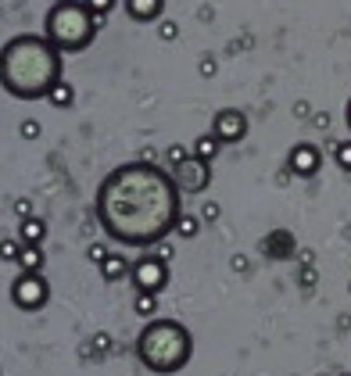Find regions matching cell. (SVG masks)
Wrapping results in <instances>:
<instances>
[{
    "label": "cell",
    "instance_id": "6da1fadb",
    "mask_svg": "<svg viewBox=\"0 0 351 376\" xmlns=\"http://www.w3.org/2000/svg\"><path fill=\"white\" fill-rule=\"evenodd\" d=\"M93 212H97L101 229L115 244L154 247L169 233H176V223L183 215V194L169 168L125 162L101 179Z\"/></svg>",
    "mask_w": 351,
    "mask_h": 376
},
{
    "label": "cell",
    "instance_id": "7a4b0ae2",
    "mask_svg": "<svg viewBox=\"0 0 351 376\" xmlns=\"http://www.w3.org/2000/svg\"><path fill=\"white\" fill-rule=\"evenodd\" d=\"M61 54L40 33H19L0 47V86L14 101H40L61 83Z\"/></svg>",
    "mask_w": 351,
    "mask_h": 376
},
{
    "label": "cell",
    "instance_id": "3957f363",
    "mask_svg": "<svg viewBox=\"0 0 351 376\" xmlns=\"http://www.w3.org/2000/svg\"><path fill=\"white\" fill-rule=\"evenodd\" d=\"M136 358L143 369H151L158 376H172L190 366L194 358V337L180 319L154 316L143 323V330L136 334Z\"/></svg>",
    "mask_w": 351,
    "mask_h": 376
},
{
    "label": "cell",
    "instance_id": "277c9868",
    "mask_svg": "<svg viewBox=\"0 0 351 376\" xmlns=\"http://www.w3.org/2000/svg\"><path fill=\"white\" fill-rule=\"evenodd\" d=\"M43 36L61 54H79L97 36V18L83 0H54L51 11L43 14Z\"/></svg>",
    "mask_w": 351,
    "mask_h": 376
},
{
    "label": "cell",
    "instance_id": "5b68a950",
    "mask_svg": "<svg viewBox=\"0 0 351 376\" xmlns=\"http://www.w3.org/2000/svg\"><path fill=\"white\" fill-rule=\"evenodd\" d=\"M51 301V284L43 273H19L11 279V305L19 312H40Z\"/></svg>",
    "mask_w": 351,
    "mask_h": 376
},
{
    "label": "cell",
    "instance_id": "8992f818",
    "mask_svg": "<svg viewBox=\"0 0 351 376\" xmlns=\"http://www.w3.org/2000/svg\"><path fill=\"white\" fill-rule=\"evenodd\" d=\"M169 176L176 179L180 194H204L212 186V162H204V158H197V154L190 151L183 162L169 165Z\"/></svg>",
    "mask_w": 351,
    "mask_h": 376
},
{
    "label": "cell",
    "instance_id": "52a82bcc",
    "mask_svg": "<svg viewBox=\"0 0 351 376\" xmlns=\"http://www.w3.org/2000/svg\"><path fill=\"white\" fill-rule=\"evenodd\" d=\"M130 279H133V287L136 290H151V294H162L169 287V262L162 258H154V255H143L133 262V269H130Z\"/></svg>",
    "mask_w": 351,
    "mask_h": 376
},
{
    "label": "cell",
    "instance_id": "ba28073f",
    "mask_svg": "<svg viewBox=\"0 0 351 376\" xmlns=\"http://www.w3.org/2000/svg\"><path fill=\"white\" fill-rule=\"evenodd\" d=\"M212 136L219 140V144H241V140L247 136V115L241 112V108H222V112H215V118H212Z\"/></svg>",
    "mask_w": 351,
    "mask_h": 376
},
{
    "label": "cell",
    "instance_id": "9c48e42d",
    "mask_svg": "<svg viewBox=\"0 0 351 376\" xmlns=\"http://www.w3.org/2000/svg\"><path fill=\"white\" fill-rule=\"evenodd\" d=\"M319 168H323V151H319L315 144H294L291 151H287V172H291V176L312 179Z\"/></svg>",
    "mask_w": 351,
    "mask_h": 376
},
{
    "label": "cell",
    "instance_id": "30bf717a",
    "mask_svg": "<svg viewBox=\"0 0 351 376\" xmlns=\"http://www.w3.org/2000/svg\"><path fill=\"white\" fill-rule=\"evenodd\" d=\"M258 251L269 258V262H287V258H298V237L291 229H269Z\"/></svg>",
    "mask_w": 351,
    "mask_h": 376
},
{
    "label": "cell",
    "instance_id": "8fae6325",
    "mask_svg": "<svg viewBox=\"0 0 351 376\" xmlns=\"http://www.w3.org/2000/svg\"><path fill=\"white\" fill-rule=\"evenodd\" d=\"M162 11H165V0H125V14L133 22L147 25V22H162Z\"/></svg>",
    "mask_w": 351,
    "mask_h": 376
},
{
    "label": "cell",
    "instance_id": "7c38bea8",
    "mask_svg": "<svg viewBox=\"0 0 351 376\" xmlns=\"http://www.w3.org/2000/svg\"><path fill=\"white\" fill-rule=\"evenodd\" d=\"M133 269V262L122 255V251H111V255L101 262V276H104V284H119V279H125Z\"/></svg>",
    "mask_w": 351,
    "mask_h": 376
},
{
    "label": "cell",
    "instance_id": "4fadbf2b",
    "mask_svg": "<svg viewBox=\"0 0 351 376\" xmlns=\"http://www.w3.org/2000/svg\"><path fill=\"white\" fill-rule=\"evenodd\" d=\"M43 265H47L43 247H40V244H22V251H19V269H22V273H43Z\"/></svg>",
    "mask_w": 351,
    "mask_h": 376
},
{
    "label": "cell",
    "instance_id": "5bb4252c",
    "mask_svg": "<svg viewBox=\"0 0 351 376\" xmlns=\"http://www.w3.org/2000/svg\"><path fill=\"white\" fill-rule=\"evenodd\" d=\"M19 240H22V244H43V240H47V218H40V215L22 218Z\"/></svg>",
    "mask_w": 351,
    "mask_h": 376
},
{
    "label": "cell",
    "instance_id": "9a60e30c",
    "mask_svg": "<svg viewBox=\"0 0 351 376\" xmlns=\"http://www.w3.org/2000/svg\"><path fill=\"white\" fill-rule=\"evenodd\" d=\"M133 312L140 319H154L158 316V294H151V290H136V297H133Z\"/></svg>",
    "mask_w": 351,
    "mask_h": 376
},
{
    "label": "cell",
    "instance_id": "2e32d148",
    "mask_svg": "<svg viewBox=\"0 0 351 376\" xmlns=\"http://www.w3.org/2000/svg\"><path fill=\"white\" fill-rule=\"evenodd\" d=\"M47 104H54V108H72V104H75V90H72V83H69V79L54 83V90L47 93Z\"/></svg>",
    "mask_w": 351,
    "mask_h": 376
},
{
    "label": "cell",
    "instance_id": "e0dca14e",
    "mask_svg": "<svg viewBox=\"0 0 351 376\" xmlns=\"http://www.w3.org/2000/svg\"><path fill=\"white\" fill-rule=\"evenodd\" d=\"M219 140L212 136V133H201L197 140H194V154H197V158H204V162H215L219 158Z\"/></svg>",
    "mask_w": 351,
    "mask_h": 376
},
{
    "label": "cell",
    "instance_id": "ac0fdd59",
    "mask_svg": "<svg viewBox=\"0 0 351 376\" xmlns=\"http://www.w3.org/2000/svg\"><path fill=\"white\" fill-rule=\"evenodd\" d=\"M108 351H111V334H93L90 344H83V358H97L101 362Z\"/></svg>",
    "mask_w": 351,
    "mask_h": 376
},
{
    "label": "cell",
    "instance_id": "d6986e66",
    "mask_svg": "<svg viewBox=\"0 0 351 376\" xmlns=\"http://www.w3.org/2000/svg\"><path fill=\"white\" fill-rule=\"evenodd\" d=\"M176 233H180L183 240H194L197 233H201V215H180V223H176Z\"/></svg>",
    "mask_w": 351,
    "mask_h": 376
},
{
    "label": "cell",
    "instance_id": "ffe728a7",
    "mask_svg": "<svg viewBox=\"0 0 351 376\" xmlns=\"http://www.w3.org/2000/svg\"><path fill=\"white\" fill-rule=\"evenodd\" d=\"M333 162L344 172H351V140H337V144H333Z\"/></svg>",
    "mask_w": 351,
    "mask_h": 376
},
{
    "label": "cell",
    "instance_id": "44dd1931",
    "mask_svg": "<svg viewBox=\"0 0 351 376\" xmlns=\"http://www.w3.org/2000/svg\"><path fill=\"white\" fill-rule=\"evenodd\" d=\"M158 40H162V43H176V40H180V25H176L172 18H162V22H158Z\"/></svg>",
    "mask_w": 351,
    "mask_h": 376
},
{
    "label": "cell",
    "instance_id": "7402d4cb",
    "mask_svg": "<svg viewBox=\"0 0 351 376\" xmlns=\"http://www.w3.org/2000/svg\"><path fill=\"white\" fill-rule=\"evenodd\" d=\"M19 251H22V240H11V237L0 240V258L4 262H19Z\"/></svg>",
    "mask_w": 351,
    "mask_h": 376
},
{
    "label": "cell",
    "instance_id": "603a6c76",
    "mask_svg": "<svg viewBox=\"0 0 351 376\" xmlns=\"http://www.w3.org/2000/svg\"><path fill=\"white\" fill-rule=\"evenodd\" d=\"M298 284L305 287V290H312V287L319 284V273H315V265H301V273H298Z\"/></svg>",
    "mask_w": 351,
    "mask_h": 376
},
{
    "label": "cell",
    "instance_id": "cb8c5ba5",
    "mask_svg": "<svg viewBox=\"0 0 351 376\" xmlns=\"http://www.w3.org/2000/svg\"><path fill=\"white\" fill-rule=\"evenodd\" d=\"M19 129H22V136H25V140H40V133H43V125H40L36 118H25V122L19 125Z\"/></svg>",
    "mask_w": 351,
    "mask_h": 376
},
{
    "label": "cell",
    "instance_id": "d4e9b609",
    "mask_svg": "<svg viewBox=\"0 0 351 376\" xmlns=\"http://www.w3.org/2000/svg\"><path fill=\"white\" fill-rule=\"evenodd\" d=\"M108 255H111V251H108L104 244H90V247H86V258H90L93 265H101V262H104Z\"/></svg>",
    "mask_w": 351,
    "mask_h": 376
},
{
    "label": "cell",
    "instance_id": "484cf974",
    "mask_svg": "<svg viewBox=\"0 0 351 376\" xmlns=\"http://www.w3.org/2000/svg\"><path fill=\"white\" fill-rule=\"evenodd\" d=\"M186 154H190V151H186L183 144H169V151H165V162H169V165H172V162H183Z\"/></svg>",
    "mask_w": 351,
    "mask_h": 376
},
{
    "label": "cell",
    "instance_id": "4316f807",
    "mask_svg": "<svg viewBox=\"0 0 351 376\" xmlns=\"http://www.w3.org/2000/svg\"><path fill=\"white\" fill-rule=\"evenodd\" d=\"M219 215H222V205H215V201H208V205L201 208V223H215Z\"/></svg>",
    "mask_w": 351,
    "mask_h": 376
},
{
    "label": "cell",
    "instance_id": "83f0119b",
    "mask_svg": "<svg viewBox=\"0 0 351 376\" xmlns=\"http://www.w3.org/2000/svg\"><path fill=\"white\" fill-rule=\"evenodd\" d=\"M172 255H176V247H172L169 240H158V244H154V258H162V262H172Z\"/></svg>",
    "mask_w": 351,
    "mask_h": 376
},
{
    "label": "cell",
    "instance_id": "f1b7e54d",
    "mask_svg": "<svg viewBox=\"0 0 351 376\" xmlns=\"http://www.w3.org/2000/svg\"><path fill=\"white\" fill-rule=\"evenodd\" d=\"M83 4H86L93 14H108L111 8H115V0H83Z\"/></svg>",
    "mask_w": 351,
    "mask_h": 376
},
{
    "label": "cell",
    "instance_id": "f546056e",
    "mask_svg": "<svg viewBox=\"0 0 351 376\" xmlns=\"http://www.w3.org/2000/svg\"><path fill=\"white\" fill-rule=\"evenodd\" d=\"M11 208H14V215H19V218H29V215H33V201H29V197H19Z\"/></svg>",
    "mask_w": 351,
    "mask_h": 376
},
{
    "label": "cell",
    "instance_id": "4dcf8cb0",
    "mask_svg": "<svg viewBox=\"0 0 351 376\" xmlns=\"http://www.w3.org/2000/svg\"><path fill=\"white\" fill-rule=\"evenodd\" d=\"M230 269H233V273H247V269H251L247 255H233V258H230Z\"/></svg>",
    "mask_w": 351,
    "mask_h": 376
},
{
    "label": "cell",
    "instance_id": "1f68e13d",
    "mask_svg": "<svg viewBox=\"0 0 351 376\" xmlns=\"http://www.w3.org/2000/svg\"><path fill=\"white\" fill-rule=\"evenodd\" d=\"M201 75H204V79H212V75H215V58H201Z\"/></svg>",
    "mask_w": 351,
    "mask_h": 376
},
{
    "label": "cell",
    "instance_id": "d6a6232c",
    "mask_svg": "<svg viewBox=\"0 0 351 376\" xmlns=\"http://www.w3.org/2000/svg\"><path fill=\"white\" fill-rule=\"evenodd\" d=\"M312 125H315V129H330V115L326 112H315L312 115Z\"/></svg>",
    "mask_w": 351,
    "mask_h": 376
},
{
    "label": "cell",
    "instance_id": "836d02e7",
    "mask_svg": "<svg viewBox=\"0 0 351 376\" xmlns=\"http://www.w3.org/2000/svg\"><path fill=\"white\" fill-rule=\"evenodd\" d=\"M308 115H312V108H308L305 101H298V104H294V118H308Z\"/></svg>",
    "mask_w": 351,
    "mask_h": 376
},
{
    "label": "cell",
    "instance_id": "e575fe53",
    "mask_svg": "<svg viewBox=\"0 0 351 376\" xmlns=\"http://www.w3.org/2000/svg\"><path fill=\"white\" fill-rule=\"evenodd\" d=\"M140 162H147V165H154V162H158V151H151V147H143V151H140Z\"/></svg>",
    "mask_w": 351,
    "mask_h": 376
},
{
    "label": "cell",
    "instance_id": "d590c367",
    "mask_svg": "<svg viewBox=\"0 0 351 376\" xmlns=\"http://www.w3.org/2000/svg\"><path fill=\"white\" fill-rule=\"evenodd\" d=\"M298 258H301V262H305V265H312V262H315V255H312V251H308V247H301V251H298Z\"/></svg>",
    "mask_w": 351,
    "mask_h": 376
},
{
    "label": "cell",
    "instance_id": "8d00e7d4",
    "mask_svg": "<svg viewBox=\"0 0 351 376\" xmlns=\"http://www.w3.org/2000/svg\"><path fill=\"white\" fill-rule=\"evenodd\" d=\"M344 122H348V129H351V97H348V108H344Z\"/></svg>",
    "mask_w": 351,
    "mask_h": 376
},
{
    "label": "cell",
    "instance_id": "74e56055",
    "mask_svg": "<svg viewBox=\"0 0 351 376\" xmlns=\"http://www.w3.org/2000/svg\"><path fill=\"white\" fill-rule=\"evenodd\" d=\"M348 290H351V284H348Z\"/></svg>",
    "mask_w": 351,
    "mask_h": 376
}]
</instances>
